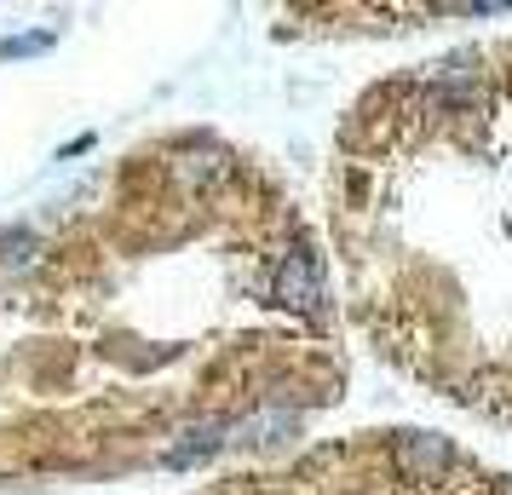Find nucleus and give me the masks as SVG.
<instances>
[{
    "label": "nucleus",
    "mask_w": 512,
    "mask_h": 495,
    "mask_svg": "<svg viewBox=\"0 0 512 495\" xmlns=\"http://www.w3.org/2000/svg\"><path fill=\"white\" fill-rule=\"evenodd\" d=\"M277 300H282V306H300V311H317L323 283H317V260H311V254H288V260H282Z\"/></svg>",
    "instance_id": "f257e3e1"
},
{
    "label": "nucleus",
    "mask_w": 512,
    "mask_h": 495,
    "mask_svg": "<svg viewBox=\"0 0 512 495\" xmlns=\"http://www.w3.org/2000/svg\"><path fill=\"white\" fill-rule=\"evenodd\" d=\"M52 35H24V41H0V58H12V52H35V47H47Z\"/></svg>",
    "instance_id": "f03ea898"
}]
</instances>
